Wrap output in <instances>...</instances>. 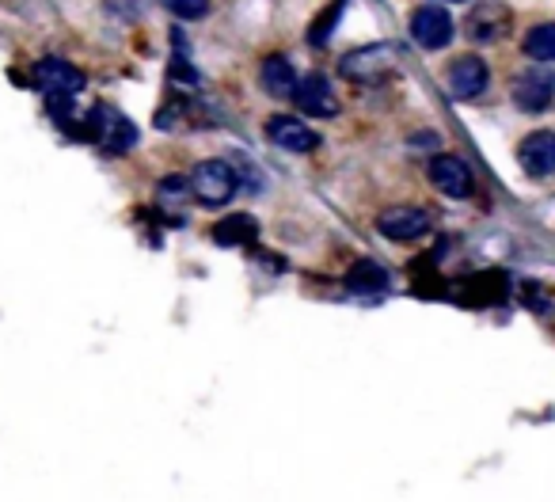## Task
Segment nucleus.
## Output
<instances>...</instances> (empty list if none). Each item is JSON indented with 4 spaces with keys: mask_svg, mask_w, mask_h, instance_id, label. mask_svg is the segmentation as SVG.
Instances as JSON below:
<instances>
[{
    "mask_svg": "<svg viewBox=\"0 0 555 502\" xmlns=\"http://www.w3.org/2000/svg\"><path fill=\"white\" fill-rule=\"evenodd\" d=\"M191 191L202 206H225L236 194V168L221 156H210L202 164H194L191 172Z\"/></svg>",
    "mask_w": 555,
    "mask_h": 502,
    "instance_id": "nucleus-1",
    "label": "nucleus"
},
{
    "mask_svg": "<svg viewBox=\"0 0 555 502\" xmlns=\"http://www.w3.org/2000/svg\"><path fill=\"white\" fill-rule=\"evenodd\" d=\"M517 164L529 179H544L555 172V134L552 130H536L517 145Z\"/></svg>",
    "mask_w": 555,
    "mask_h": 502,
    "instance_id": "nucleus-11",
    "label": "nucleus"
},
{
    "mask_svg": "<svg viewBox=\"0 0 555 502\" xmlns=\"http://www.w3.org/2000/svg\"><path fill=\"white\" fill-rule=\"evenodd\" d=\"M392 69H396V50L384 46V42H373V46H362V50H350V54L339 61V77L362 80V84H377V80H384Z\"/></svg>",
    "mask_w": 555,
    "mask_h": 502,
    "instance_id": "nucleus-3",
    "label": "nucleus"
},
{
    "mask_svg": "<svg viewBox=\"0 0 555 502\" xmlns=\"http://www.w3.org/2000/svg\"><path fill=\"white\" fill-rule=\"evenodd\" d=\"M510 8L502 4V0H483L476 12L468 16V39L476 42V46H491V42L506 39V31H510Z\"/></svg>",
    "mask_w": 555,
    "mask_h": 502,
    "instance_id": "nucleus-8",
    "label": "nucleus"
},
{
    "mask_svg": "<svg viewBox=\"0 0 555 502\" xmlns=\"http://www.w3.org/2000/svg\"><path fill=\"white\" fill-rule=\"evenodd\" d=\"M259 80H263V92L274 99H289V96H297V73H293V65H289L286 58H267L263 65H259Z\"/></svg>",
    "mask_w": 555,
    "mask_h": 502,
    "instance_id": "nucleus-13",
    "label": "nucleus"
},
{
    "mask_svg": "<svg viewBox=\"0 0 555 502\" xmlns=\"http://www.w3.org/2000/svg\"><path fill=\"white\" fill-rule=\"evenodd\" d=\"M491 84V69L479 54H460L449 69H445V88L453 99H479Z\"/></svg>",
    "mask_w": 555,
    "mask_h": 502,
    "instance_id": "nucleus-5",
    "label": "nucleus"
},
{
    "mask_svg": "<svg viewBox=\"0 0 555 502\" xmlns=\"http://www.w3.org/2000/svg\"><path fill=\"white\" fill-rule=\"evenodd\" d=\"M426 172H430V183H434L445 198H457V202H464V198H472V191H476L472 168H468L460 156H449V153L434 156Z\"/></svg>",
    "mask_w": 555,
    "mask_h": 502,
    "instance_id": "nucleus-6",
    "label": "nucleus"
},
{
    "mask_svg": "<svg viewBox=\"0 0 555 502\" xmlns=\"http://www.w3.org/2000/svg\"><path fill=\"white\" fill-rule=\"evenodd\" d=\"M259 236V221L251 217V213H232L225 221H217L213 225V240L221 244V248H244Z\"/></svg>",
    "mask_w": 555,
    "mask_h": 502,
    "instance_id": "nucleus-14",
    "label": "nucleus"
},
{
    "mask_svg": "<svg viewBox=\"0 0 555 502\" xmlns=\"http://www.w3.org/2000/svg\"><path fill=\"white\" fill-rule=\"evenodd\" d=\"M297 107H301V115H312V118H331L339 115V96H335V88H331V80L324 73H308L301 84H297Z\"/></svg>",
    "mask_w": 555,
    "mask_h": 502,
    "instance_id": "nucleus-12",
    "label": "nucleus"
},
{
    "mask_svg": "<svg viewBox=\"0 0 555 502\" xmlns=\"http://www.w3.org/2000/svg\"><path fill=\"white\" fill-rule=\"evenodd\" d=\"M510 99H514L517 111L525 115H540L555 103V73L540 61L533 69H521L510 84Z\"/></svg>",
    "mask_w": 555,
    "mask_h": 502,
    "instance_id": "nucleus-2",
    "label": "nucleus"
},
{
    "mask_svg": "<svg viewBox=\"0 0 555 502\" xmlns=\"http://www.w3.org/2000/svg\"><path fill=\"white\" fill-rule=\"evenodd\" d=\"M35 84L50 99H65V96H77L80 88H84V73H80L77 65H69V61L46 58L35 65Z\"/></svg>",
    "mask_w": 555,
    "mask_h": 502,
    "instance_id": "nucleus-10",
    "label": "nucleus"
},
{
    "mask_svg": "<svg viewBox=\"0 0 555 502\" xmlns=\"http://www.w3.org/2000/svg\"><path fill=\"white\" fill-rule=\"evenodd\" d=\"M411 39L419 42L422 50H441L453 42V16L441 4H422L411 12Z\"/></svg>",
    "mask_w": 555,
    "mask_h": 502,
    "instance_id": "nucleus-7",
    "label": "nucleus"
},
{
    "mask_svg": "<svg viewBox=\"0 0 555 502\" xmlns=\"http://www.w3.org/2000/svg\"><path fill=\"white\" fill-rule=\"evenodd\" d=\"M160 4H164L172 16H179V20H187V23L210 16V0H160Z\"/></svg>",
    "mask_w": 555,
    "mask_h": 502,
    "instance_id": "nucleus-18",
    "label": "nucleus"
},
{
    "mask_svg": "<svg viewBox=\"0 0 555 502\" xmlns=\"http://www.w3.org/2000/svg\"><path fill=\"white\" fill-rule=\"evenodd\" d=\"M346 290L350 293H384L388 290V271L377 259H358L346 271Z\"/></svg>",
    "mask_w": 555,
    "mask_h": 502,
    "instance_id": "nucleus-15",
    "label": "nucleus"
},
{
    "mask_svg": "<svg viewBox=\"0 0 555 502\" xmlns=\"http://www.w3.org/2000/svg\"><path fill=\"white\" fill-rule=\"evenodd\" d=\"M521 50H525L533 61L552 65L555 61V23H540V27H533V31L525 35V42H521Z\"/></svg>",
    "mask_w": 555,
    "mask_h": 502,
    "instance_id": "nucleus-16",
    "label": "nucleus"
},
{
    "mask_svg": "<svg viewBox=\"0 0 555 502\" xmlns=\"http://www.w3.org/2000/svg\"><path fill=\"white\" fill-rule=\"evenodd\" d=\"M187 191H191V179H179V175H172V179L160 183V198H164V202H183Z\"/></svg>",
    "mask_w": 555,
    "mask_h": 502,
    "instance_id": "nucleus-19",
    "label": "nucleus"
},
{
    "mask_svg": "<svg viewBox=\"0 0 555 502\" xmlns=\"http://www.w3.org/2000/svg\"><path fill=\"white\" fill-rule=\"evenodd\" d=\"M343 12H346V0H331L324 12L316 16V23L308 27V42H312V46H324V42L335 35V27H339V20H343Z\"/></svg>",
    "mask_w": 555,
    "mask_h": 502,
    "instance_id": "nucleus-17",
    "label": "nucleus"
},
{
    "mask_svg": "<svg viewBox=\"0 0 555 502\" xmlns=\"http://www.w3.org/2000/svg\"><path fill=\"white\" fill-rule=\"evenodd\" d=\"M430 229H434V217L419 206H392L377 217V232L392 244H415Z\"/></svg>",
    "mask_w": 555,
    "mask_h": 502,
    "instance_id": "nucleus-4",
    "label": "nucleus"
},
{
    "mask_svg": "<svg viewBox=\"0 0 555 502\" xmlns=\"http://www.w3.org/2000/svg\"><path fill=\"white\" fill-rule=\"evenodd\" d=\"M267 137L270 145H278V149H286V153H312L316 145H320V134L301 122L297 115H274L267 118Z\"/></svg>",
    "mask_w": 555,
    "mask_h": 502,
    "instance_id": "nucleus-9",
    "label": "nucleus"
},
{
    "mask_svg": "<svg viewBox=\"0 0 555 502\" xmlns=\"http://www.w3.org/2000/svg\"><path fill=\"white\" fill-rule=\"evenodd\" d=\"M441 4H460V0H441Z\"/></svg>",
    "mask_w": 555,
    "mask_h": 502,
    "instance_id": "nucleus-20",
    "label": "nucleus"
}]
</instances>
